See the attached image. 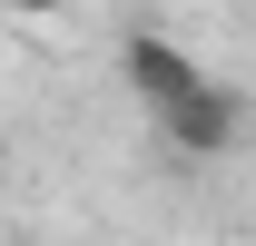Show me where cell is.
I'll use <instances>...</instances> for the list:
<instances>
[{
	"label": "cell",
	"instance_id": "3957f363",
	"mask_svg": "<svg viewBox=\"0 0 256 246\" xmlns=\"http://www.w3.org/2000/svg\"><path fill=\"white\" fill-rule=\"evenodd\" d=\"M0 10H20V20H60L69 0H0Z\"/></svg>",
	"mask_w": 256,
	"mask_h": 246
},
{
	"label": "cell",
	"instance_id": "7a4b0ae2",
	"mask_svg": "<svg viewBox=\"0 0 256 246\" xmlns=\"http://www.w3.org/2000/svg\"><path fill=\"white\" fill-rule=\"evenodd\" d=\"M158 128H168V148H178V158H226L236 138H246V98L226 89V79H207V89H197V98H178Z\"/></svg>",
	"mask_w": 256,
	"mask_h": 246
},
{
	"label": "cell",
	"instance_id": "6da1fadb",
	"mask_svg": "<svg viewBox=\"0 0 256 246\" xmlns=\"http://www.w3.org/2000/svg\"><path fill=\"white\" fill-rule=\"evenodd\" d=\"M118 69H128V89H138V108H148V118H168L178 98L207 89V69H197L168 30H128V40H118Z\"/></svg>",
	"mask_w": 256,
	"mask_h": 246
}]
</instances>
